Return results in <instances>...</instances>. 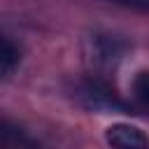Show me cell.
Wrapping results in <instances>:
<instances>
[{
  "instance_id": "6da1fadb",
  "label": "cell",
  "mask_w": 149,
  "mask_h": 149,
  "mask_svg": "<svg viewBox=\"0 0 149 149\" xmlns=\"http://www.w3.org/2000/svg\"><path fill=\"white\" fill-rule=\"evenodd\" d=\"M77 98L86 109L107 114V112H116V114H130V105L123 102L114 88L102 81V79H86L79 88H77Z\"/></svg>"
},
{
  "instance_id": "7a4b0ae2",
  "label": "cell",
  "mask_w": 149,
  "mask_h": 149,
  "mask_svg": "<svg viewBox=\"0 0 149 149\" xmlns=\"http://www.w3.org/2000/svg\"><path fill=\"white\" fill-rule=\"evenodd\" d=\"M126 51H128V44L121 37L95 33V35L88 37L86 56H88V63L95 70H114L121 63V58H123Z\"/></svg>"
},
{
  "instance_id": "3957f363",
  "label": "cell",
  "mask_w": 149,
  "mask_h": 149,
  "mask_svg": "<svg viewBox=\"0 0 149 149\" xmlns=\"http://www.w3.org/2000/svg\"><path fill=\"white\" fill-rule=\"evenodd\" d=\"M109 149H149V135L133 123H112L105 130Z\"/></svg>"
},
{
  "instance_id": "277c9868",
  "label": "cell",
  "mask_w": 149,
  "mask_h": 149,
  "mask_svg": "<svg viewBox=\"0 0 149 149\" xmlns=\"http://www.w3.org/2000/svg\"><path fill=\"white\" fill-rule=\"evenodd\" d=\"M130 93H133V100H135L142 109H149V70H140V72L133 77Z\"/></svg>"
},
{
  "instance_id": "5b68a950",
  "label": "cell",
  "mask_w": 149,
  "mask_h": 149,
  "mask_svg": "<svg viewBox=\"0 0 149 149\" xmlns=\"http://www.w3.org/2000/svg\"><path fill=\"white\" fill-rule=\"evenodd\" d=\"M21 56H19V49L9 42V37H2V51H0V68H2V77H9L16 65H19Z\"/></svg>"
},
{
  "instance_id": "8992f818",
  "label": "cell",
  "mask_w": 149,
  "mask_h": 149,
  "mask_svg": "<svg viewBox=\"0 0 149 149\" xmlns=\"http://www.w3.org/2000/svg\"><path fill=\"white\" fill-rule=\"evenodd\" d=\"M19 147V149H40L23 130H19V128H12L7 121H5V147Z\"/></svg>"
},
{
  "instance_id": "52a82bcc",
  "label": "cell",
  "mask_w": 149,
  "mask_h": 149,
  "mask_svg": "<svg viewBox=\"0 0 149 149\" xmlns=\"http://www.w3.org/2000/svg\"><path fill=\"white\" fill-rule=\"evenodd\" d=\"M109 5H119L126 9H137V12H149V0H102Z\"/></svg>"
}]
</instances>
